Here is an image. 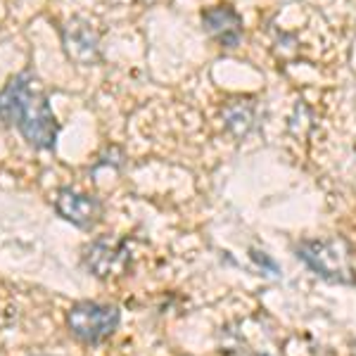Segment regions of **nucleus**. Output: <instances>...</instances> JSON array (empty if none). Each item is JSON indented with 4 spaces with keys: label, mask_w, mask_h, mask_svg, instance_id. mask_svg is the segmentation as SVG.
<instances>
[{
    "label": "nucleus",
    "mask_w": 356,
    "mask_h": 356,
    "mask_svg": "<svg viewBox=\"0 0 356 356\" xmlns=\"http://www.w3.org/2000/svg\"><path fill=\"white\" fill-rule=\"evenodd\" d=\"M0 122L15 126L24 140L36 150H53L57 124L48 95L31 72H22L0 90Z\"/></svg>",
    "instance_id": "1"
},
{
    "label": "nucleus",
    "mask_w": 356,
    "mask_h": 356,
    "mask_svg": "<svg viewBox=\"0 0 356 356\" xmlns=\"http://www.w3.org/2000/svg\"><path fill=\"white\" fill-rule=\"evenodd\" d=\"M297 257L307 264L309 268L330 280V283H356V261L354 250L347 240L342 238H318V240H304L297 247Z\"/></svg>",
    "instance_id": "2"
},
{
    "label": "nucleus",
    "mask_w": 356,
    "mask_h": 356,
    "mask_svg": "<svg viewBox=\"0 0 356 356\" xmlns=\"http://www.w3.org/2000/svg\"><path fill=\"white\" fill-rule=\"evenodd\" d=\"M122 314L114 304L100 302H76L67 312V328L76 340L86 344H100L117 332Z\"/></svg>",
    "instance_id": "3"
},
{
    "label": "nucleus",
    "mask_w": 356,
    "mask_h": 356,
    "mask_svg": "<svg viewBox=\"0 0 356 356\" xmlns=\"http://www.w3.org/2000/svg\"><path fill=\"white\" fill-rule=\"evenodd\" d=\"M86 266L95 278H114V275H124L131 266V252L129 243L119 238H97L86 247Z\"/></svg>",
    "instance_id": "4"
},
{
    "label": "nucleus",
    "mask_w": 356,
    "mask_h": 356,
    "mask_svg": "<svg viewBox=\"0 0 356 356\" xmlns=\"http://www.w3.org/2000/svg\"><path fill=\"white\" fill-rule=\"evenodd\" d=\"M55 211L76 228H90L95 226L97 216H100V202L86 193L60 188L55 195Z\"/></svg>",
    "instance_id": "5"
},
{
    "label": "nucleus",
    "mask_w": 356,
    "mask_h": 356,
    "mask_svg": "<svg viewBox=\"0 0 356 356\" xmlns=\"http://www.w3.org/2000/svg\"><path fill=\"white\" fill-rule=\"evenodd\" d=\"M62 43H65L67 55L74 62L83 67H90L100 60V45H97V33L90 29L88 22L72 19L67 26H62Z\"/></svg>",
    "instance_id": "6"
},
{
    "label": "nucleus",
    "mask_w": 356,
    "mask_h": 356,
    "mask_svg": "<svg viewBox=\"0 0 356 356\" xmlns=\"http://www.w3.org/2000/svg\"><path fill=\"white\" fill-rule=\"evenodd\" d=\"M204 31L223 48H235L243 38V17L231 5H214L202 13Z\"/></svg>",
    "instance_id": "7"
},
{
    "label": "nucleus",
    "mask_w": 356,
    "mask_h": 356,
    "mask_svg": "<svg viewBox=\"0 0 356 356\" xmlns=\"http://www.w3.org/2000/svg\"><path fill=\"white\" fill-rule=\"evenodd\" d=\"M223 122H226V129L231 131L233 136L243 138L252 131L254 126V110L252 105H243V102H235V105H228L226 112H223Z\"/></svg>",
    "instance_id": "8"
},
{
    "label": "nucleus",
    "mask_w": 356,
    "mask_h": 356,
    "mask_svg": "<svg viewBox=\"0 0 356 356\" xmlns=\"http://www.w3.org/2000/svg\"><path fill=\"white\" fill-rule=\"evenodd\" d=\"M252 257H254V259H257V261H259V264H261V266H266V268H268V271H271L273 275H275V273H278V266H275V264H273L271 259H268V257H266V254H264V252H254V254H252Z\"/></svg>",
    "instance_id": "9"
},
{
    "label": "nucleus",
    "mask_w": 356,
    "mask_h": 356,
    "mask_svg": "<svg viewBox=\"0 0 356 356\" xmlns=\"http://www.w3.org/2000/svg\"><path fill=\"white\" fill-rule=\"evenodd\" d=\"M36 356H48V354H36Z\"/></svg>",
    "instance_id": "10"
}]
</instances>
